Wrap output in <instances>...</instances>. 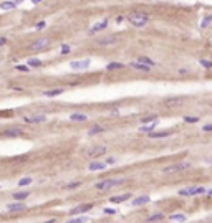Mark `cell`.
I'll list each match as a JSON object with an SVG mask.
<instances>
[{"label": "cell", "mask_w": 212, "mask_h": 223, "mask_svg": "<svg viewBox=\"0 0 212 223\" xmlns=\"http://www.w3.org/2000/svg\"><path fill=\"white\" fill-rule=\"evenodd\" d=\"M106 165H108V164H104V162H98V160H94V162H90V165H88V170H90V172L104 170Z\"/></svg>", "instance_id": "10"}, {"label": "cell", "mask_w": 212, "mask_h": 223, "mask_svg": "<svg viewBox=\"0 0 212 223\" xmlns=\"http://www.w3.org/2000/svg\"><path fill=\"white\" fill-rule=\"evenodd\" d=\"M116 38L114 37H104V38H100V40H98V45H100V47H109V45H114L116 43Z\"/></svg>", "instance_id": "14"}, {"label": "cell", "mask_w": 212, "mask_h": 223, "mask_svg": "<svg viewBox=\"0 0 212 223\" xmlns=\"http://www.w3.org/2000/svg\"><path fill=\"white\" fill-rule=\"evenodd\" d=\"M48 47H50V38H40V40L33 41L30 48L33 51H41V50H47Z\"/></svg>", "instance_id": "5"}, {"label": "cell", "mask_w": 212, "mask_h": 223, "mask_svg": "<svg viewBox=\"0 0 212 223\" xmlns=\"http://www.w3.org/2000/svg\"><path fill=\"white\" fill-rule=\"evenodd\" d=\"M157 122H159V121H154V122H151L149 126H143V127H141V131H143V132H153L154 127L157 126Z\"/></svg>", "instance_id": "25"}, {"label": "cell", "mask_w": 212, "mask_h": 223, "mask_svg": "<svg viewBox=\"0 0 212 223\" xmlns=\"http://www.w3.org/2000/svg\"><path fill=\"white\" fill-rule=\"evenodd\" d=\"M70 51H71V47H70V45H66V43H63L61 48H60V53H61V55H68Z\"/></svg>", "instance_id": "32"}, {"label": "cell", "mask_w": 212, "mask_h": 223, "mask_svg": "<svg viewBox=\"0 0 212 223\" xmlns=\"http://www.w3.org/2000/svg\"><path fill=\"white\" fill-rule=\"evenodd\" d=\"M0 189H2V187H0Z\"/></svg>", "instance_id": "49"}, {"label": "cell", "mask_w": 212, "mask_h": 223, "mask_svg": "<svg viewBox=\"0 0 212 223\" xmlns=\"http://www.w3.org/2000/svg\"><path fill=\"white\" fill-rule=\"evenodd\" d=\"M28 66H33V68H38V66H41V61L38 58H30L28 60Z\"/></svg>", "instance_id": "30"}, {"label": "cell", "mask_w": 212, "mask_h": 223, "mask_svg": "<svg viewBox=\"0 0 212 223\" xmlns=\"http://www.w3.org/2000/svg\"><path fill=\"white\" fill-rule=\"evenodd\" d=\"M30 183H31V179H30V177H25V179L18 180V185H20V187H25V185H30Z\"/></svg>", "instance_id": "36"}, {"label": "cell", "mask_w": 212, "mask_h": 223, "mask_svg": "<svg viewBox=\"0 0 212 223\" xmlns=\"http://www.w3.org/2000/svg\"><path fill=\"white\" fill-rule=\"evenodd\" d=\"M25 203H22V202H17V203H10L7 205V212H22L25 210Z\"/></svg>", "instance_id": "11"}, {"label": "cell", "mask_w": 212, "mask_h": 223, "mask_svg": "<svg viewBox=\"0 0 212 223\" xmlns=\"http://www.w3.org/2000/svg\"><path fill=\"white\" fill-rule=\"evenodd\" d=\"M123 63H118V61H113V63H109L108 66H106V69H121L123 68Z\"/></svg>", "instance_id": "27"}, {"label": "cell", "mask_w": 212, "mask_h": 223, "mask_svg": "<svg viewBox=\"0 0 212 223\" xmlns=\"http://www.w3.org/2000/svg\"><path fill=\"white\" fill-rule=\"evenodd\" d=\"M15 68L18 69V71H28V69H30V68H28V66H25V65H18V66H15Z\"/></svg>", "instance_id": "41"}, {"label": "cell", "mask_w": 212, "mask_h": 223, "mask_svg": "<svg viewBox=\"0 0 212 223\" xmlns=\"http://www.w3.org/2000/svg\"><path fill=\"white\" fill-rule=\"evenodd\" d=\"M13 2H17V3H18V2H22V0H13Z\"/></svg>", "instance_id": "47"}, {"label": "cell", "mask_w": 212, "mask_h": 223, "mask_svg": "<svg viewBox=\"0 0 212 223\" xmlns=\"http://www.w3.org/2000/svg\"><path fill=\"white\" fill-rule=\"evenodd\" d=\"M164 218V213H154V215H151L149 218H147V221L149 223H153V221H159V220H162Z\"/></svg>", "instance_id": "26"}, {"label": "cell", "mask_w": 212, "mask_h": 223, "mask_svg": "<svg viewBox=\"0 0 212 223\" xmlns=\"http://www.w3.org/2000/svg\"><path fill=\"white\" fill-rule=\"evenodd\" d=\"M149 200H151L149 197L144 195V197H139V198H134V200H133V205H134V207H139V205H146V203H149Z\"/></svg>", "instance_id": "19"}, {"label": "cell", "mask_w": 212, "mask_h": 223, "mask_svg": "<svg viewBox=\"0 0 212 223\" xmlns=\"http://www.w3.org/2000/svg\"><path fill=\"white\" fill-rule=\"evenodd\" d=\"M86 217H76V218H70L66 223H86Z\"/></svg>", "instance_id": "31"}, {"label": "cell", "mask_w": 212, "mask_h": 223, "mask_svg": "<svg viewBox=\"0 0 212 223\" xmlns=\"http://www.w3.org/2000/svg\"><path fill=\"white\" fill-rule=\"evenodd\" d=\"M209 190L206 187H187V189H181L177 192V195L181 197H192V195H202V193H207Z\"/></svg>", "instance_id": "2"}, {"label": "cell", "mask_w": 212, "mask_h": 223, "mask_svg": "<svg viewBox=\"0 0 212 223\" xmlns=\"http://www.w3.org/2000/svg\"><path fill=\"white\" fill-rule=\"evenodd\" d=\"M91 208H93V203H83V205H78V207L71 208L70 213H71V215H78V213H83V212H90Z\"/></svg>", "instance_id": "7"}, {"label": "cell", "mask_w": 212, "mask_h": 223, "mask_svg": "<svg viewBox=\"0 0 212 223\" xmlns=\"http://www.w3.org/2000/svg\"><path fill=\"white\" fill-rule=\"evenodd\" d=\"M17 7V2H12V0H7V2L0 3V8L2 10H13Z\"/></svg>", "instance_id": "21"}, {"label": "cell", "mask_w": 212, "mask_h": 223, "mask_svg": "<svg viewBox=\"0 0 212 223\" xmlns=\"http://www.w3.org/2000/svg\"><path fill=\"white\" fill-rule=\"evenodd\" d=\"M81 183L80 182H73V183H68V185H66V189H76V187H80Z\"/></svg>", "instance_id": "39"}, {"label": "cell", "mask_w": 212, "mask_h": 223, "mask_svg": "<svg viewBox=\"0 0 212 223\" xmlns=\"http://www.w3.org/2000/svg\"><path fill=\"white\" fill-rule=\"evenodd\" d=\"M45 223H55V220L51 218V220H48V221H45Z\"/></svg>", "instance_id": "46"}, {"label": "cell", "mask_w": 212, "mask_h": 223, "mask_svg": "<svg viewBox=\"0 0 212 223\" xmlns=\"http://www.w3.org/2000/svg\"><path fill=\"white\" fill-rule=\"evenodd\" d=\"M169 220H171V221L184 223V221H186V215H182V213H174V215H171V217H169Z\"/></svg>", "instance_id": "23"}, {"label": "cell", "mask_w": 212, "mask_h": 223, "mask_svg": "<svg viewBox=\"0 0 212 223\" xmlns=\"http://www.w3.org/2000/svg\"><path fill=\"white\" fill-rule=\"evenodd\" d=\"M28 195H30V192H17V193H13V198L15 200H23V198H27Z\"/></svg>", "instance_id": "28"}, {"label": "cell", "mask_w": 212, "mask_h": 223, "mask_svg": "<svg viewBox=\"0 0 212 223\" xmlns=\"http://www.w3.org/2000/svg\"><path fill=\"white\" fill-rule=\"evenodd\" d=\"M171 134L172 132H169V131H161V132H154L153 131V132H149L147 136H149L151 139H164V137H169Z\"/></svg>", "instance_id": "15"}, {"label": "cell", "mask_w": 212, "mask_h": 223, "mask_svg": "<svg viewBox=\"0 0 212 223\" xmlns=\"http://www.w3.org/2000/svg\"><path fill=\"white\" fill-rule=\"evenodd\" d=\"M70 119L71 121H75V122H83V121H86V114H81V112H73L71 116H70Z\"/></svg>", "instance_id": "20"}, {"label": "cell", "mask_w": 212, "mask_h": 223, "mask_svg": "<svg viewBox=\"0 0 212 223\" xmlns=\"http://www.w3.org/2000/svg\"><path fill=\"white\" fill-rule=\"evenodd\" d=\"M207 193H210V195H212V190H209V192H207Z\"/></svg>", "instance_id": "48"}, {"label": "cell", "mask_w": 212, "mask_h": 223, "mask_svg": "<svg viewBox=\"0 0 212 223\" xmlns=\"http://www.w3.org/2000/svg\"><path fill=\"white\" fill-rule=\"evenodd\" d=\"M22 134V129H18V127H12V129H7L5 132H3V136L5 137H17Z\"/></svg>", "instance_id": "17"}, {"label": "cell", "mask_w": 212, "mask_h": 223, "mask_svg": "<svg viewBox=\"0 0 212 223\" xmlns=\"http://www.w3.org/2000/svg\"><path fill=\"white\" fill-rule=\"evenodd\" d=\"M104 152H106V146H98V147L90 149V150H88V157H91V159L100 157V155H103Z\"/></svg>", "instance_id": "8"}, {"label": "cell", "mask_w": 212, "mask_h": 223, "mask_svg": "<svg viewBox=\"0 0 212 223\" xmlns=\"http://www.w3.org/2000/svg\"><path fill=\"white\" fill-rule=\"evenodd\" d=\"M106 27H108V20H103V22H98V23H94L93 27H91L90 33H96V31H100V30H104Z\"/></svg>", "instance_id": "16"}, {"label": "cell", "mask_w": 212, "mask_h": 223, "mask_svg": "<svg viewBox=\"0 0 212 223\" xmlns=\"http://www.w3.org/2000/svg\"><path fill=\"white\" fill-rule=\"evenodd\" d=\"M63 93V89L61 88H58V89H50V91H45V96L47 98H55V96H60V94Z\"/></svg>", "instance_id": "22"}, {"label": "cell", "mask_w": 212, "mask_h": 223, "mask_svg": "<svg viewBox=\"0 0 212 223\" xmlns=\"http://www.w3.org/2000/svg\"><path fill=\"white\" fill-rule=\"evenodd\" d=\"M210 23H212V15L206 17V18H204L202 22H200V27H202V28H207V27H209Z\"/></svg>", "instance_id": "33"}, {"label": "cell", "mask_w": 212, "mask_h": 223, "mask_svg": "<svg viewBox=\"0 0 212 223\" xmlns=\"http://www.w3.org/2000/svg\"><path fill=\"white\" fill-rule=\"evenodd\" d=\"M126 198H131V193H123V195H114L111 197L109 200H111V203H121V202H124Z\"/></svg>", "instance_id": "18"}, {"label": "cell", "mask_w": 212, "mask_h": 223, "mask_svg": "<svg viewBox=\"0 0 212 223\" xmlns=\"http://www.w3.org/2000/svg\"><path fill=\"white\" fill-rule=\"evenodd\" d=\"M129 66H131V68H134V69H139V71H144V73H149V71H151V66L143 65V63H139V61L129 63Z\"/></svg>", "instance_id": "13"}, {"label": "cell", "mask_w": 212, "mask_h": 223, "mask_svg": "<svg viewBox=\"0 0 212 223\" xmlns=\"http://www.w3.org/2000/svg\"><path fill=\"white\" fill-rule=\"evenodd\" d=\"M137 61L143 63V65H147V66H154V65H156V63H154L151 58H147V56H139V58H137Z\"/></svg>", "instance_id": "24"}, {"label": "cell", "mask_w": 212, "mask_h": 223, "mask_svg": "<svg viewBox=\"0 0 212 223\" xmlns=\"http://www.w3.org/2000/svg\"><path fill=\"white\" fill-rule=\"evenodd\" d=\"M204 132H212V124H206V126L202 127Z\"/></svg>", "instance_id": "42"}, {"label": "cell", "mask_w": 212, "mask_h": 223, "mask_svg": "<svg viewBox=\"0 0 212 223\" xmlns=\"http://www.w3.org/2000/svg\"><path fill=\"white\" fill-rule=\"evenodd\" d=\"M200 66H204L206 69H210L212 68V61L210 60H200Z\"/></svg>", "instance_id": "35"}, {"label": "cell", "mask_w": 212, "mask_h": 223, "mask_svg": "<svg viewBox=\"0 0 212 223\" xmlns=\"http://www.w3.org/2000/svg\"><path fill=\"white\" fill-rule=\"evenodd\" d=\"M106 164H108V165H113V164H116V159H114V157H108V160H106Z\"/></svg>", "instance_id": "43"}, {"label": "cell", "mask_w": 212, "mask_h": 223, "mask_svg": "<svg viewBox=\"0 0 212 223\" xmlns=\"http://www.w3.org/2000/svg\"><path fill=\"white\" fill-rule=\"evenodd\" d=\"M154 121H157V116H146V118L141 119V122H143V124H146V122H154Z\"/></svg>", "instance_id": "34"}, {"label": "cell", "mask_w": 212, "mask_h": 223, "mask_svg": "<svg viewBox=\"0 0 212 223\" xmlns=\"http://www.w3.org/2000/svg\"><path fill=\"white\" fill-rule=\"evenodd\" d=\"M90 66V60H75V61L70 63V68L73 71H83Z\"/></svg>", "instance_id": "6"}, {"label": "cell", "mask_w": 212, "mask_h": 223, "mask_svg": "<svg viewBox=\"0 0 212 223\" xmlns=\"http://www.w3.org/2000/svg\"><path fill=\"white\" fill-rule=\"evenodd\" d=\"M25 122L28 124H40V122H45L47 121V116H43V114H40V116H25Z\"/></svg>", "instance_id": "9"}, {"label": "cell", "mask_w": 212, "mask_h": 223, "mask_svg": "<svg viewBox=\"0 0 212 223\" xmlns=\"http://www.w3.org/2000/svg\"><path fill=\"white\" fill-rule=\"evenodd\" d=\"M128 22L136 28H143L146 27V23L149 22V15L144 12H131L128 15Z\"/></svg>", "instance_id": "1"}, {"label": "cell", "mask_w": 212, "mask_h": 223, "mask_svg": "<svg viewBox=\"0 0 212 223\" xmlns=\"http://www.w3.org/2000/svg\"><path fill=\"white\" fill-rule=\"evenodd\" d=\"M101 131H103V127L101 126H93V127H90V131H88V134H90V136H94V134H98V132H101Z\"/></svg>", "instance_id": "29"}, {"label": "cell", "mask_w": 212, "mask_h": 223, "mask_svg": "<svg viewBox=\"0 0 212 223\" xmlns=\"http://www.w3.org/2000/svg\"><path fill=\"white\" fill-rule=\"evenodd\" d=\"M103 212H104L106 215H114V213H116V210H114V208H104Z\"/></svg>", "instance_id": "40"}, {"label": "cell", "mask_w": 212, "mask_h": 223, "mask_svg": "<svg viewBox=\"0 0 212 223\" xmlns=\"http://www.w3.org/2000/svg\"><path fill=\"white\" fill-rule=\"evenodd\" d=\"M30 2H31V3H33V5H38V3H40V2H41V0H30Z\"/></svg>", "instance_id": "45"}, {"label": "cell", "mask_w": 212, "mask_h": 223, "mask_svg": "<svg viewBox=\"0 0 212 223\" xmlns=\"http://www.w3.org/2000/svg\"><path fill=\"white\" fill-rule=\"evenodd\" d=\"M184 121H186V122H192V124H196L197 121H199V118H196V116H186Z\"/></svg>", "instance_id": "37"}, {"label": "cell", "mask_w": 212, "mask_h": 223, "mask_svg": "<svg viewBox=\"0 0 212 223\" xmlns=\"http://www.w3.org/2000/svg\"><path fill=\"white\" fill-rule=\"evenodd\" d=\"M45 27H47V23H45V22H38L37 25H35V28H37V30H43Z\"/></svg>", "instance_id": "38"}, {"label": "cell", "mask_w": 212, "mask_h": 223, "mask_svg": "<svg viewBox=\"0 0 212 223\" xmlns=\"http://www.w3.org/2000/svg\"><path fill=\"white\" fill-rule=\"evenodd\" d=\"M5 43H7V38H5V37H2V38H0V47H3Z\"/></svg>", "instance_id": "44"}, {"label": "cell", "mask_w": 212, "mask_h": 223, "mask_svg": "<svg viewBox=\"0 0 212 223\" xmlns=\"http://www.w3.org/2000/svg\"><path fill=\"white\" fill-rule=\"evenodd\" d=\"M190 167H192L190 162H177V164H171V165H167V167H164L162 172L164 173H176V172L187 170V169H190Z\"/></svg>", "instance_id": "3"}, {"label": "cell", "mask_w": 212, "mask_h": 223, "mask_svg": "<svg viewBox=\"0 0 212 223\" xmlns=\"http://www.w3.org/2000/svg\"><path fill=\"white\" fill-rule=\"evenodd\" d=\"M124 182V179H106V180H101V182H98L96 185H94V189H98V190H108V189H111V187H116V185H119V183H123Z\"/></svg>", "instance_id": "4"}, {"label": "cell", "mask_w": 212, "mask_h": 223, "mask_svg": "<svg viewBox=\"0 0 212 223\" xmlns=\"http://www.w3.org/2000/svg\"><path fill=\"white\" fill-rule=\"evenodd\" d=\"M181 102H182L181 98H167V99H164L166 108H176V106H181Z\"/></svg>", "instance_id": "12"}]
</instances>
